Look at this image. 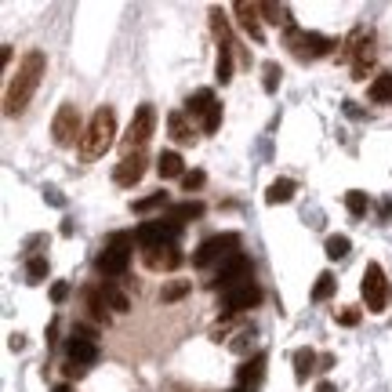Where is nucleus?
<instances>
[{"label":"nucleus","mask_w":392,"mask_h":392,"mask_svg":"<svg viewBox=\"0 0 392 392\" xmlns=\"http://www.w3.org/2000/svg\"><path fill=\"white\" fill-rule=\"evenodd\" d=\"M84 131H87V127L80 124V109H77L73 102L58 105V113H55V120H51V138H55V145L70 149V145L84 142Z\"/></svg>","instance_id":"423d86ee"},{"label":"nucleus","mask_w":392,"mask_h":392,"mask_svg":"<svg viewBox=\"0 0 392 392\" xmlns=\"http://www.w3.org/2000/svg\"><path fill=\"white\" fill-rule=\"evenodd\" d=\"M251 345H254V331H251V327H240L236 338H229V348H233L236 356H247Z\"/></svg>","instance_id":"2f4dec72"},{"label":"nucleus","mask_w":392,"mask_h":392,"mask_svg":"<svg viewBox=\"0 0 392 392\" xmlns=\"http://www.w3.org/2000/svg\"><path fill=\"white\" fill-rule=\"evenodd\" d=\"M218 105V98H214V91H211V87H204V91H196V95H189V102H185V113L189 117H196V120H207V113H211V109Z\"/></svg>","instance_id":"f3484780"},{"label":"nucleus","mask_w":392,"mask_h":392,"mask_svg":"<svg viewBox=\"0 0 392 392\" xmlns=\"http://www.w3.org/2000/svg\"><path fill=\"white\" fill-rule=\"evenodd\" d=\"M44 70H48V58H44V51H30L26 58L18 62V73L11 77L8 98H4V109H8L11 117H15V113H22V109L30 105L33 91L40 87V77H44Z\"/></svg>","instance_id":"f257e3e1"},{"label":"nucleus","mask_w":392,"mask_h":392,"mask_svg":"<svg viewBox=\"0 0 392 392\" xmlns=\"http://www.w3.org/2000/svg\"><path fill=\"white\" fill-rule=\"evenodd\" d=\"M348 247H353V244H348V236H327V244H323V251H327V258H331V261L345 258Z\"/></svg>","instance_id":"72a5a7b5"},{"label":"nucleus","mask_w":392,"mask_h":392,"mask_svg":"<svg viewBox=\"0 0 392 392\" xmlns=\"http://www.w3.org/2000/svg\"><path fill=\"white\" fill-rule=\"evenodd\" d=\"M131 244H135V236H131V233H117V236L102 247V254L95 258V269H98L105 280L124 276L127 266H131Z\"/></svg>","instance_id":"7ed1b4c3"},{"label":"nucleus","mask_w":392,"mask_h":392,"mask_svg":"<svg viewBox=\"0 0 392 392\" xmlns=\"http://www.w3.org/2000/svg\"><path fill=\"white\" fill-rule=\"evenodd\" d=\"M11 348H15V353H18V348H26V338H22V334H11Z\"/></svg>","instance_id":"79ce46f5"},{"label":"nucleus","mask_w":392,"mask_h":392,"mask_svg":"<svg viewBox=\"0 0 392 392\" xmlns=\"http://www.w3.org/2000/svg\"><path fill=\"white\" fill-rule=\"evenodd\" d=\"M62 374H65V378H84V374H87V367H80V363H65V367H62Z\"/></svg>","instance_id":"ea45409f"},{"label":"nucleus","mask_w":392,"mask_h":392,"mask_svg":"<svg viewBox=\"0 0 392 392\" xmlns=\"http://www.w3.org/2000/svg\"><path fill=\"white\" fill-rule=\"evenodd\" d=\"M44 200H48V204H55V207H62V204H65L58 189H44Z\"/></svg>","instance_id":"a19ab883"},{"label":"nucleus","mask_w":392,"mask_h":392,"mask_svg":"<svg viewBox=\"0 0 392 392\" xmlns=\"http://www.w3.org/2000/svg\"><path fill=\"white\" fill-rule=\"evenodd\" d=\"M261 378H266V353H258L254 360H247L244 367H240V374H236V381H240V388H244V392L247 388L254 392L261 385Z\"/></svg>","instance_id":"dca6fc26"},{"label":"nucleus","mask_w":392,"mask_h":392,"mask_svg":"<svg viewBox=\"0 0 392 392\" xmlns=\"http://www.w3.org/2000/svg\"><path fill=\"white\" fill-rule=\"evenodd\" d=\"M157 171H160V178H185V160L178 157V152H160Z\"/></svg>","instance_id":"6ab92c4d"},{"label":"nucleus","mask_w":392,"mask_h":392,"mask_svg":"<svg viewBox=\"0 0 392 392\" xmlns=\"http://www.w3.org/2000/svg\"><path fill=\"white\" fill-rule=\"evenodd\" d=\"M102 298H105V305H109L113 313H127V309H131V298L117 287V283H105V287H102Z\"/></svg>","instance_id":"393cba45"},{"label":"nucleus","mask_w":392,"mask_h":392,"mask_svg":"<svg viewBox=\"0 0 392 392\" xmlns=\"http://www.w3.org/2000/svg\"><path fill=\"white\" fill-rule=\"evenodd\" d=\"M204 182H207V174H204V171H185V178H182V189H185V192H192V189H200Z\"/></svg>","instance_id":"4c0bfd02"},{"label":"nucleus","mask_w":392,"mask_h":392,"mask_svg":"<svg viewBox=\"0 0 392 392\" xmlns=\"http://www.w3.org/2000/svg\"><path fill=\"white\" fill-rule=\"evenodd\" d=\"M334 367V356H320V367L316 370H331Z\"/></svg>","instance_id":"37998d69"},{"label":"nucleus","mask_w":392,"mask_h":392,"mask_svg":"<svg viewBox=\"0 0 392 392\" xmlns=\"http://www.w3.org/2000/svg\"><path fill=\"white\" fill-rule=\"evenodd\" d=\"M113 142H117V113H113V105H98L91 124H87V131H84L80 157L84 160H98V157H105V149Z\"/></svg>","instance_id":"f03ea898"},{"label":"nucleus","mask_w":392,"mask_h":392,"mask_svg":"<svg viewBox=\"0 0 392 392\" xmlns=\"http://www.w3.org/2000/svg\"><path fill=\"white\" fill-rule=\"evenodd\" d=\"M287 48L301 58V62H316V58H323V55H331L334 48H338V40H331V37H320V33H309V30H287Z\"/></svg>","instance_id":"39448f33"},{"label":"nucleus","mask_w":392,"mask_h":392,"mask_svg":"<svg viewBox=\"0 0 392 392\" xmlns=\"http://www.w3.org/2000/svg\"><path fill=\"white\" fill-rule=\"evenodd\" d=\"M167 127H171V138L178 145H189L192 142V127L185 124V113H171L167 117Z\"/></svg>","instance_id":"b1692460"},{"label":"nucleus","mask_w":392,"mask_h":392,"mask_svg":"<svg viewBox=\"0 0 392 392\" xmlns=\"http://www.w3.org/2000/svg\"><path fill=\"white\" fill-rule=\"evenodd\" d=\"M316 367H320V356L313 353L309 345H305V348H294V378H298V381H305Z\"/></svg>","instance_id":"aec40b11"},{"label":"nucleus","mask_w":392,"mask_h":392,"mask_svg":"<svg viewBox=\"0 0 392 392\" xmlns=\"http://www.w3.org/2000/svg\"><path fill=\"white\" fill-rule=\"evenodd\" d=\"M244 283H251V258H247V254H236V258L226 261V266H218V269H214L211 287L226 294V291L244 287Z\"/></svg>","instance_id":"9d476101"},{"label":"nucleus","mask_w":392,"mask_h":392,"mask_svg":"<svg viewBox=\"0 0 392 392\" xmlns=\"http://www.w3.org/2000/svg\"><path fill=\"white\" fill-rule=\"evenodd\" d=\"M152 127H157V109L149 102L135 109V117L127 124V135H124V149L127 152H142V145L152 138Z\"/></svg>","instance_id":"1a4fd4ad"},{"label":"nucleus","mask_w":392,"mask_h":392,"mask_svg":"<svg viewBox=\"0 0 392 392\" xmlns=\"http://www.w3.org/2000/svg\"><path fill=\"white\" fill-rule=\"evenodd\" d=\"M44 276H48V258H40V254L30 258V261H26V280H30V283H40Z\"/></svg>","instance_id":"c9c22d12"},{"label":"nucleus","mask_w":392,"mask_h":392,"mask_svg":"<svg viewBox=\"0 0 392 392\" xmlns=\"http://www.w3.org/2000/svg\"><path fill=\"white\" fill-rule=\"evenodd\" d=\"M334 287H338V280L331 273H320L316 276V287H313V301H327V298L334 294Z\"/></svg>","instance_id":"7c9ffc66"},{"label":"nucleus","mask_w":392,"mask_h":392,"mask_svg":"<svg viewBox=\"0 0 392 392\" xmlns=\"http://www.w3.org/2000/svg\"><path fill=\"white\" fill-rule=\"evenodd\" d=\"M280 77H283L280 62H266V65H261V87H266V95H276V87H280Z\"/></svg>","instance_id":"cd10ccee"},{"label":"nucleus","mask_w":392,"mask_h":392,"mask_svg":"<svg viewBox=\"0 0 392 392\" xmlns=\"http://www.w3.org/2000/svg\"><path fill=\"white\" fill-rule=\"evenodd\" d=\"M345 207H348V214H353V218H363V214H367V207H370L367 192H360V189H348V192H345Z\"/></svg>","instance_id":"c85d7f7f"},{"label":"nucleus","mask_w":392,"mask_h":392,"mask_svg":"<svg viewBox=\"0 0 392 392\" xmlns=\"http://www.w3.org/2000/svg\"><path fill=\"white\" fill-rule=\"evenodd\" d=\"M157 207H167V192H164V189L152 192V196H145V200H135V204H131V211H135V214H149V211H157Z\"/></svg>","instance_id":"c756f323"},{"label":"nucleus","mask_w":392,"mask_h":392,"mask_svg":"<svg viewBox=\"0 0 392 392\" xmlns=\"http://www.w3.org/2000/svg\"><path fill=\"white\" fill-rule=\"evenodd\" d=\"M240 254V236L236 233H218V236H207L200 247L192 254V266L196 269H211V266H226L229 258Z\"/></svg>","instance_id":"20e7f679"},{"label":"nucleus","mask_w":392,"mask_h":392,"mask_svg":"<svg viewBox=\"0 0 392 392\" xmlns=\"http://www.w3.org/2000/svg\"><path fill=\"white\" fill-rule=\"evenodd\" d=\"M294 200V182L291 178H276L273 185H269V192H266V204H291Z\"/></svg>","instance_id":"5701e85b"},{"label":"nucleus","mask_w":392,"mask_h":392,"mask_svg":"<svg viewBox=\"0 0 392 392\" xmlns=\"http://www.w3.org/2000/svg\"><path fill=\"white\" fill-rule=\"evenodd\" d=\"M341 58L353 62V73L356 80H367V70H370V62H374V40H370L367 30H353L345 40V48H341Z\"/></svg>","instance_id":"6e6552de"},{"label":"nucleus","mask_w":392,"mask_h":392,"mask_svg":"<svg viewBox=\"0 0 392 392\" xmlns=\"http://www.w3.org/2000/svg\"><path fill=\"white\" fill-rule=\"evenodd\" d=\"M254 305H261V287H254V283H244V287L222 294V313L226 316L247 313V309H254Z\"/></svg>","instance_id":"ddd939ff"},{"label":"nucleus","mask_w":392,"mask_h":392,"mask_svg":"<svg viewBox=\"0 0 392 392\" xmlns=\"http://www.w3.org/2000/svg\"><path fill=\"white\" fill-rule=\"evenodd\" d=\"M367 98H370V102H378V105L392 102V73H381V77L370 80V87H367Z\"/></svg>","instance_id":"4be33fe9"},{"label":"nucleus","mask_w":392,"mask_h":392,"mask_svg":"<svg viewBox=\"0 0 392 392\" xmlns=\"http://www.w3.org/2000/svg\"><path fill=\"white\" fill-rule=\"evenodd\" d=\"M360 294H363L367 313H385V301H388V280H385V273H381L378 261H367L363 280H360Z\"/></svg>","instance_id":"0eeeda50"},{"label":"nucleus","mask_w":392,"mask_h":392,"mask_svg":"<svg viewBox=\"0 0 392 392\" xmlns=\"http://www.w3.org/2000/svg\"><path fill=\"white\" fill-rule=\"evenodd\" d=\"M178 233L182 226L178 222H171V218H157V222H142L135 240H138V247L149 251V247H164V244H178Z\"/></svg>","instance_id":"9b49d317"},{"label":"nucleus","mask_w":392,"mask_h":392,"mask_svg":"<svg viewBox=\"0 0 392 392\" xmlns=\"http://www.w3.org/2000/svg\"><path fill=\"white\" fill-rule=\"evenodd\" d=\"M334 320H338L341 327H356V323H360V309H356V305H341V309L334 313Z\"/></svg>","instance_id":"e433bc0d"},{"label":"nucleus","mask_w":392,"mask_h":392,"mask_svg":"<svg viewBox=\"0 0 392 392\" xmlns=\"http://www.w3.org/2000/svg\"><path fill=\"white\" fill-rule=\"evenodd\" d=\"M233 48H236V44H222V51H218L214 77L222 80V84H229V80H233Z\"/></svg>","instance_id":"bb28decb"},{"label":"nucleus","mask_w":392,"mask_h":392,"mask_svg":"<svg viewBox=\"0 0 392 392\" xmlns=\"http://www.w3.org/2000/svg\"><path fill=\"white\" fill-rule=\"evenodd\" d=\"M87 313H91L95 323H105L109 320L105 316V298H102V291H87Z\"/></svg>","instance_id":"f704fd0d"},{"label":"nucleus","mask_w":392,"mask_h":392,"mask_svg":"<svg viewBox=\"0 0 392 392\" xmlns=\"http://www.w3.org/2000/svg\"><path fill=\"white\" fill-rule=\"evenodd\" d=\"M258 11L266 15V22H273V26L294 30V18H291V8L287 4H258Z\"/></svg>","instance_id":"412c9836"},{"label":"nucleus","mask_w":392,"mask_h":392,"mask_svg":"<svg viewBox=\"0 0 392 392\" xmlns=\"http://www.w3.org/2000/svg\"><path fill=\"white\" fill-rule=\"evenodd\" d=\"M189 287H192L189 280H171V283H164L160 301H178V298H185V294H189Z\"/></svg>","instance_id":"473e14b6"},{"label":"nucleus","mask_w":392,"mask_h":392,"mask_svg":"<svg viewBox=\"0 0 392 392\" xmlns=\"http://www.w3.org/2000/svg\"><path fill=\"white\" fill-rule=\"evenodd\" d=\"M65 356H70V363H80V367H91L98 360V345L95 338H84V334H73L70 341H65Z\"/></svg>","instance_id":"2eb2a0df"},{"label":"nucleus","mask_w":392,"mask_h":392,"mask_svg":"<svg viewBox=\"0 0 392 392\" xmlns=\"http://www.w3.org/2000/svg\"><path fill=\"white\" fill-rule=\"evenodd\" d=\"M142 261H145V269H152V273H174L185 261V254L178 251V244H164V247L142 251Z\"/></svg>","instance_id":"f8f14e48"},{"label":"nucleus","mask_w":392,"mask_h":392,"mask_svg":"<svg viewBox=\"0 0 392 392\" xmlns=\"http://www.w3.org/2000/svg\"><path fill=\"white\" fill-rule=\"evenodd\" d=\"M65 298H70V283H55V287H51V301H65Z\"/></svg>","instance_id":"58836bf2"},{"label":"nucleus","mask_w":392,"mask_h":392,"mask_svg":"<svg viewBox=\"0 0 392 392\" xmlns=\"http://www.w3.org/2000/svg\"><path fill=\"white\" fill-rule=\"evenodd\" d=\"M200 214H204V204H200V200H185V204H174L167 218L182 226V222H189V218H200Z\"/></svg>","instance_id":"a878e982"},{"label":"nucleus","mask_w":392,"mask_h":392,"mask_svg":"<svg viewBox=\"0 0 392 392\" xmlns=\"http://www.w3.org/2000/svg\"><path fill=\"white\" fill-rule=\"evenodd\" d=\"M145 167H149V157H145V152H127V157L113 167V182H117L120 189H131L135 182H142Z\"/></svg>","instance_id":"4468645a"},{"label":"nucleus","mask_w":392,"mask_h":392,"mask_svg":"<svg viewBox=\"0 0 392 392\" xmlns=\"http://www.w3.org/2000/svg\"><path fill=\"white\" fill-rule=\"evenodd\" d=\"M55 392H70V385H58V388H55Z\"/></svg>","instance_id":"a18cd8bd"},{"label":"nucleus","mask_w":392,"mask_h":392,"mask_svg":"<svg viewBox=\"0 0 392 392\" xmlns=\"http://www.w3.org/2000/svg\"><path fill=\"white\" fill-rule=\"evenodd\" d=\"M233 11L240 15V26H244L254 40H266V33H261V22H258V15H261V11H258V4H236Z\"/></svg>","instance_id":"a211bd4d"},{"label":"nucleus","mask_w":392,"mask_h":392,"mask_svg":"<svg viewBox=\"0 0 392 392\" xmlns=\"http://www.w3.org/2000/svg\"><path fill=\"white\" fill-rule=\"evenodd\" d=\"M316 392H334V385H331V381H320V385H316Z\"/></svg>","instance_id":"c03bdc74"}]
</instances>
